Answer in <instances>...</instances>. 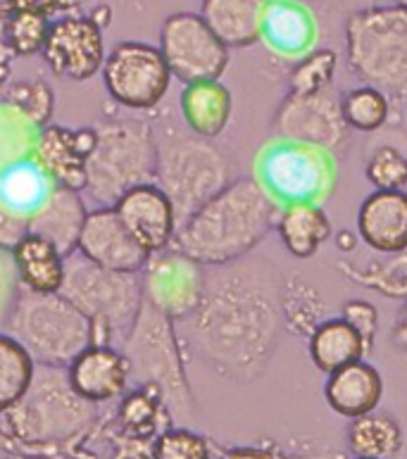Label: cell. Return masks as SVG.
<instances>
[{
	"label": "cell",
	"mask_w": 407,
	"mask_h": 459,
	"mask_svg": "<svg viewBox=\"0 0 407 459\" xmlns=\"http://www.w3.org/2000/svg\"><path fill=\"white\" fill-rule=\"evenodd\" d=\"M281 274L264 257L207 269L205 293L186 319V343L221 378L250 384L270 369L283 331Z\"/></svg>",
	"instance_id": "1"
},
{
	"label": "cell",
	"mask_w": 407,
	"mask_h": 459,
	"mask_svg": "<svg viewBox=\"0 0 407 459\" xmlns=\"http://www.w3.org/2000/svg\"><path fill=\"white\" fill-rule=\"evenodd\" d=\"M276 220L279 207L255 178L236 177L181 224L172 247L205 269L224 267L253 255Z\"/></svg>",
	"instance_id": "2"
},
{
	"label": "cell",
	"mask_w": 407,
	"mask_h": 459,
	"mask_svg": "<svg viewBox=\"0 0 407 459\" xmlns=\"http://www.w3.org/2000/svg\"><path fill=\"white\" fill-rule=\"evenodd\" d=\"M98 407L69 385L67 369L36 364L27 393L0 417V440L14 450L60 455L96 426Z\"/></svg>",
	"instance_id": "3"
},
{
	"label": "cell",
	"mask_w": 407,
	"mask_h": 459,
	"mask_svg": "<svg viewBox=\"0 0 407 459\" xmlns=\"http://www.w3.org/2000/svg\"><path fill=\"white\" fill-rule=\"evenodd\" d=\"M155 134V177L152 184L160 186L172 200L179 227L207 200L236 178L234 160L224 148L195 136L186 126L169 119L152 124Z\"/></svg>",
	"instance_id": "4"
},
{
	"label": "cell",
	"mask_w": 407,
	"mask_h": 459,
	"mask_svg": "<svg viewBox=\"0 0 407 459\" xmlns=\"http://www.w3.org/2000/svg\"><path fill=\"white\" fill-rule=\"evenodd\" d=\"M345 62L365 86L391 100L407 98V7L391 3L355 10L345 20Z\"/></svg>",
	"instance_id": "5"
},
{
	"label": "cell",
	"mask_w": 407,
	"mask_h": 459,
	"mask_svg": "<svg viewBox=\"0 0 407 459\" xmlns=\"http://www.w3.org/2000/svg\"><path fill=\"white\" fill-rule=\"evenodd\" d=\"M60 295L91 322L93 345H112L119 350L132 336L143 307L141 274L98 267L82 253L67 257Z\"/></svg>",
	"instance_id": "6"
},
{
	"label": "cell",
	"mask_w": 407,
	"mask_h": 459,
	"mask_svg": "<svg viewBox=\"0 0 407 459\" xmlns=\"http://www.w3.org/2000/svg\"><path fill=\"white\" fill-rule=\"evenodd\" d=\"M96 145L86 167L83 200L115 207L122 195L155 177V134L148 119H105L96 124Z\"/></svg>",
	"instance_id": "7"
},
{
	"label": "cell",
	"mask_w": 407,
	"mask_h": 459,
	"mask_svg": "<svg viewBox=\"0 0 407 459\" xmlns=\"http://www.w3.org/2000/svg\"><path fill=\"white\" fill-rule=\"evenodd\" d=\"M122 352L129 362V381L134 385L158 388L172 421H191L195 417L194 391L184 364V341L172 319L143 300L136 326L122 345Z\"/></svg>",
	"instance_id": "8"
},
{
	"label": "cell",
	"mask_w": 407,
	"mask_h": 459,
	"mask_svg": "<svg viewBox=\"0 0 407 459\" xmlns=\"http://www.w3.org/2000/svg\"><path fill=\"white\" fill-rule=\"evenodd\" d=\"M5 331L36 364L67 369L93 345L91 322L60 293L22 290Z\"/></svg>",
	"instance_id": "9"
},
{
	"label": "cell",
	"mask_w": 407,
	"mask_h": 459,
	"mask_svg": "<svg viewBox=\"0 0 407 459\" xmlns=\"http://www.w3.org/2000/svg\"><path fill=\"white\" fill-rule=\"evenodd\" d=\"M336 158L315 145L272 138L255 158V181L279 210L298 203L322 205L336 191Z\"/></svg>",
	"instance_id": "10"
},
{
	"label": "cell",
	"mask_w": 407,
	"mask_h": 459,
	"mask_svg": "<svg viewBox=\"0 0 407 459\" xmlns=\"http://www.w3.org/2000/svg\"><path fill=\"white\" fill-rule=\"evenodd\" d=\"M103 83L108 96L125 110H155L169 91L172 72L160 48L143 41H122L103 62Z\"/></svg>",
	"instance_id": "11"
},
{
	"label": "cell",
	"mask_w": 407,
	"mask_h": 459,
	"mask_svg": "<svg viewBox=\"0 0 407 459\" xmlns=\"http://www.w3.org/2000/svg\"><path fill=\"white\" fill-rule=\"evenodd\" d=\"M160 53L184 86L220 82L229 67V48L195 13H174L160 29Z\"/></svg>",
	"instance_id": "12"
},
{
	"label": "cell",
	"mask_w": 407,
	"mask_h": 459,
	"mask_svg": "<svg viewBox=\"0 0 407 459\" xmlns=\"http://www.w3.org/2000/svg\"><path fill=\"white\" fill-rule=\"evenodd\" d=\"M272 136L315 145L332 152L333 158L345 152L351 129L343 122L341 93L333 86L310 96L286 93L272 117Z\"/></svg>",
	"instance_id": "13"
},
{
	"label": "cell",
	"mask_w": 407,
	"mask_h": 459,
	"mask_svg": "<svg viewBox=\"0 0 407 459\" xmlns=\"http://www.w3.org/2000/svg\"><path fill=\"white\" fill-rule=\"evenodd\" d=\"M205 281L207 269L174 247L151 255L141 269L143 300L174 324L194 316L205 293Z\"/></svg>",
	"instance_id": "14"
},
{
	"label": "cell",
	"mask_w": 407,
	"mask_h": 459,
	"mask_svg": "<svg viewBox=\"0 0 407 459\" xmlns=\"http://www.w3.org/2000/svg\"><path fill=\"white\" fill-rule=\"evenodd\" d=\"M43 62L60 79L89 82L103 69V27L89 14H65L53 22L41 50Z\"/></svg>",
	"instance_id": "15"
},
{
	"label": "cell",
	"mask_w": 407,
	"mask_h": 459,
	"mask_svg": "<svg viewBox=\"0 0 407 459\" xmlns=\"http://www.w3.org/2000/svg\"><path fill=\"white\" fill-rule=\"evenodd\" d=\"M115 212L132 233V238L143 247L148 255L165 253L174 246L179 220L174 212L172 200L167 198L165 191L151 184L136 186L132 191L119 198Z\"/></svg>",
	"instance_id": "16"
},
{
	"label": "cell",
	"mask_w": 407,
	"mask_h": 459,
	"mask_svg": "<svg viewBox=\"0 0 407 459\" xmlns=\"http://www.w3.org/2000/svg\"><path fill=\"white\" fill-rule=\"evenodd\" d=\"M96 145V129L82 126L72 129L63 124H48L39 134L34 162L48 174L57 188L83 193L86 167Z\"/></svg>",
	"instance_id": "17"
},
{
	"label": "cell",
	"mask_w": 407,
	"mask_h": 459,
	"mask_svg": "<svg viewBox=\"0 0 407 459\" xmlns=\"http://www.w3.org/2000/svg\"><path fill=\"white\" fill-rule=\"evenodd\" d=\"M76 253H82L86 260L98 267L110 269V272H125V274H141V269L151 257L132 238V233L126 231L115 207L89 210Z\"/></svg>",
	"instance_id": "18"
},
{
	"label": "cell",
	"mask_w": 407,
	"mask_h": 459,
	"mask_svg": "<svg viewBox=\"0 0 407 459\" xmlns=\"http://www.w3.org/2000/svg\"><path fill=\"white\" fill-rule=\"evenodd\" d=\"M67 378L76 395L96 407L122 398L132 385L126 355L112 345H91L83 350L67 367Z\"/></svg>",
	"instance_id": "19"
},
{
	"label": "cell",
	"mask_w": 407,
	"mask_h": 459,
	"mask_svg": "<svg viewBox=\"0 0 407 459\" xmlns=\"http://www.w3.org/2000/svg\"><path fill=\"white\" fill-rule=\"evenodd\" d=\"M355 229L379 255L407 250V191H372L358 207Z\"/></svg>",
	"instance_id": "20"
},
{
	"label": "cell",
	"mask_w": 407,
	"mask_h": 459,
	"mask_svg": "<svg viewBox=\"0 0 407 459\" xmlns=\"http://www.w3.org/2000/svg\"><path fill=\"white\" fill-rule=\"evenodd\" d=\"M264 46L279 57L300 60L315 50L317 22L300 0H270L263 22Z\"/></svg>",
	"instance_id": "21"
},
{
	"label": "cell",
	"mask_w": 407,
	"mask_h": 459,
	"mask_svg": "<svg viewBox=\"0 0 407 459\" xmlns=\"http://www.w3.org/2000/svg\"><path fill=\"white\" fill-rule=\"evenodd\" d=\"M381 398H384V378L381 371L367 359H358L343 369L333 371L325 384L326 404L348 421L379 410Z\"/></svg>",
	"instance_id": "22"
},
{
	"label": "cell",
	"mask_w": 407,
	"mask_h": 459,
	"mask_svg": "<svg viewBox=\"0 0 407 459\" xmlns=\"http://www.w3.org/2000/svg\"><path fill=\"white\" fill-rule=\"evenodd\" d=\"M86 217H89V207L82 193L56 186L46 205L29 220V233L41 236L53 243L65 257H69L79 247Z\"/></svg>",
	"instance_id": "23"
},
{
	"label": "cell",
	"mask_w": 407,
	"mask_h": 459,
	"mask_svg": "<svg viewBox=\"0 0 407 459\" xmlns=\"http://www.w3.org/2000/svg\"><path fill=\"white\" fill-rule=\"evenodd\" d=\"M270 0H203L201 17L229 50L263 41L264 10Z\"/></svg>",
	"instance_id": "24"
},
{
	"label": "cell",
	"mask_w": 407,
	"mask_h": 459,
	"mask_svg": "<svg viewBox=\"0 0 407 459\" xmlns=\"http://www.w3.org/2000/svg\"><path fill=\"white\" fill-rule=\"evenodd\" d=\"M181 122L195 136L214 141L224 134L234 115V96L221 82L188 83L179 98Z\"/></svg>",
	"instance_id": "25"
},
{
	"label": "cell",
	"mask_w": 407,
	"mask_h": 459,
	"mask_svg": "<svg viewBox=\"0 0 407 459\" xmlns=\"http://www.w3.org/2000/svg\"><path fill=\"white\" fill-rule=\"evenodd\" d=\"M13 260L22 290L31 293H60L65 283L67 257L36 233H27L13 247Z\"/></svg>",
	"instance_id": "26"
},
{
	"label": "cell",
	"mask_w": 407,
	"mask_h": 459,
	"mask_svg": "<svg viewBox=\"0 0 407 459\" xmlns=\"http://www.w3.org/2000/svg\"><path fill=\"white\" fill-rule=\"evenodd\" d=\"M276 233L296 260H310L332 238V220L317 203H298L279 210Z\"/></svg>",
	"instance_id": "27"
},
{
	"label": "cell",
	"mask_w": 407,
	"mask_h": 459,
	"mask_svg": "<svg viewBox=\"0 0 407 459\" xmlns=\"http://www.w3.org/2000/svg\"><path fill=\"white\" fill-rule=\"evenodd\" d=\"M307 352H310L312 364L329 377L348 364L365 359L367 348L358 336V331L352 329L343 316H326L307 338Z\"/></svg>",
	"instance_id": "28"
},
{
	"label": "cell",
	"mask_w": 407,
	"mask_h": 459,
	"mask_svg": "<svg viewBox=\"0 0 407 459\" xmlns=\"http://www.w3.org/2000/svg\"><path fill=\"white\" fill-rule=\"evenodd\" d=\"M345 443L352 457L394 459L403 450L405 436L398 419L388 411L374 410L358 419H351L345 429Z\"/></svg>",
	"instance_id": "29"
},
{
	"label": "cell",
	"mask_w": 407,
	"mask_h": 459,
	"mask_svg": "<svg viewBox=\"0 0 407 459\" xmlns=\"http://www.w3.org/2000/svg\"><path fill=\"white\" fill-rule=\"evenodd\" d=\"M53 191L56 184L34 160H27L0 177V203L27 221L46 205Z\"/></svg>",
	"instance_id": "30"
},
{
	"label": "cell",
	"mask_w": 407,
	"mask_h": 459,
	"mask_svg": "<svg viewBox=\"0 0 407 459\" xmlns=\"http://www.w3.org/2000/svg\"><path fill=\"white\" fill-rule=\"evenodd\" d=\"M53 14L41 7L29 5L24 0H14L5 10V24H3V46L10 50L13 57H34L43 50V43L48 39L53 27Z\"/></svg>",
	"instance_id": "31"
},
{
	"label": "cell",
	"mask_w": 407,
	"mask_h": 459,
	"mask_svg": "<svg viewBox=\"0 0 407 459\" xmlns=\"http://www.w3.org/2000/svg\"><path fill=\"white\" fill-rule=\"evenodd\" d=\"M281 316L283 329L307 341L329 315L317 288L305 281V276L293 274L281 283Z\"/></svg>",
	"instance_id": "32"
},
{
	"label": "cell",
	"mask_w": 407,
	"mask_h": 459,
	"mask_svg": "<svg viewBox=\"0 0 407 459\" xmlns=\"http://www.w3.org/2000/svg\"><path fill=\"white\" fill-rule=\"evenodd\" d=\"M39 134V124L0 98V177L27 160H34Z\"/></svg>",
	"instance_id": "33"
},
{
	"label": "cell",
	"mask_w": 407,
	"mask_h": 459,
	"mask_svg": "<svg viewBox=\"0 0 407 459\" xmlns=\"http://www.w3.org/2000/svg\"><path fill=\"white\" fill-rule=\"evenodd\" d=\"M352 283L377 290L384 298L405 300L407 298V250L395 255H381L379 260H369L367 264H341Z\"/></svg>",
	"instance_id": "34"
},
{
	"label": "cell",
	"mask_w": 407,
	"mask_h": 459,
	"mask_svg": "<svg viewBox=\"0 0 407 459\" xmlns=\"http://www.w3.org/2000/svg\"><path fill=\"white\" fill-rule=\"evenodd\" d=\"M36 362L7 331H0V417L13 410L34 378Z\"/></svg>",
	"instance_id": "35"
},
{
	"label": "cell",
	"mask_w": 407,
	"mask_h": 459,
	"mask_svg": "<svg viewBox=\"0 0 407 459\" xmlns=\"http://www.w3.org/2000/svg\"><path fill=\"white\" fill-rule=\"evenodd\" d=\"M341 112L343 122L358 134H377L391 119V98L374 86H355L341 93Z\"/></svg>",
	"instance_id": "36"
},
{
	"label": "cell",
	"mask_w": 407,
	"mask_h": 459,
	"mask_svg": "<svg viewBox=\"0 0 407 459\" xmlns=\"http://www.w3.org/2000/svg\"><path fill=\"white\" fill-rule=\"evenodd\" d=\"M160 414L169 417L158 388L134 385V391L126 393V398L119 404L117 421L129 438H148L151 433L158 431Z\"/></svg>",
	"instance_id": "37"
},
{
	"label": "cell",
	"mask_w": 407,
	"mask_h": 459,
	"mask_svg": "<svg viewBox=\"0 0 407 459\" xmlns=\"http://www.w3.org/2000/svg\"><path fill=\"white\" fill-rule=\"evenodd\" d=\"M336 67H339V56L332 48L310 50L290 67L289 93L310 96V93L332 89L333 79H336Z\"/></svg>",
	"instance_id": "38"
},
{
	"label": "cell",
	"mask_w": 407,
	"mask_h": 459,
	"mask_svg": "<svg viewBox=\"0 0 407 459\" xmlns=\"http://www.w3.org/2000/svg\"><path fill=\"white\" fill-rule=\"evenodd\" d=\"M365 177L374 191H407V152L395 143H377L365 155Z\"/></svg>",
	"instance_id": "39"
},
{
	"label": "cell",
	"mask_w": 407,
	"mask_h": 459,
	"mask_svg": "<svg viewBox=\"0 0 407 459\" xmlns=\"http://www.w3.org/2000/svg\"><path fill=\"white\" fill-rule=\"evenodd\" d=\"M0 98L20 108L24 115L36 122L39 126H48L56 112V91L48 82L43 79H20L10 82L5 89L0 91Z\"/></svg>",
	"instance_id": "40"
},
{
	"label": "cell",
	"mask_w": 407,
	"mask_h": 459,
	"mask_svg": "<svg viewBox=\"0 0 407 459\" xmlns=\"http://www.w3.org/2000/svg\"><path fill=\"white\" fill-rule=\"evenodd\" d=\"M151 459H214L212 446L188 426H167L152 443Z\"/></svg>",
	"instance_id": "41"
},
{
	"label": "cell",
	"mask_w": 407,
	"mask_h": 459,
	"mask_svg": "<svg viewBox=\"0 0 407 459\" xmlns=\"http://www.w3.org/2000/svg\"><path fill=\"white\" fill-rule=\"evenodd\" d=\"M339 316H343L345 322L358 331V336L362 338L367 348V355H369L374 350V343H377V336H379V309H377V305H372L369 300L352 298V300L343 302Z\"/></svg>",
	"instance_id": "42"
},
{
	"label": "cell",
	"mask_w": 407,
	"mask_h": 459,
	"mask_svg": "<svg viewBox=\"0 0 407 459\" xmlns=\"http://www.w3.org/2000/svg\"><path fill=\"white\" fill-rule=\"evenodd\" d=\"M22 286L17 269H14L13 250L0 247V331H5L14 305L20 300Z\"/></svg>",
	"instance_id": "43"
},
{
	"label": "cell",
	"mask_w": 407,
	"mask_h": 459,
	"mask_svg": "<svg viewBox=\"0 0 407 459\" xmlns=\"http://www.w3.org/2000/svg\"><path fill=\"white\" fill-rule=\"evenodd\" d=\"M220 459H339L333 453H293L276 443L263 446H236L220 455Z\"/></svg>",
	"instance_id": "44"
},
{
	"label": "cell",
	"mask_w": 407,
	"mask_h": 459,
	"mask_svg": "<svg viewBox=\"0 0 407 459\" xmlns=\"http://www.w3.org/2000/svg\"><path fill=\"white\" fill-rule=\"evenodd\" d=\"M29 233V221L13 214L3 203H0V247L13 250L24 236Z\"/></svg>",
	"instance_id": "45"
},
{
	"label": "cell",
	"mask_w": 407,
	"mask_h": 459,
	"mask_svg": "<svg viewBox=\"0 0 407 459\" xmlns=\"http://www.w3.org/2000/svg\"><path fill=\"white\" fill-rule=\"evenodd\" d=\"M391 343L395 350H401L407 355V298L403 300L401 309L394 319V326H391Z\"/></svg>",
	"instance_id": "46"
},
{
	"label": "cell",
	"mask_w": 407,
	"mask_h": 459,
	"mask_svg": "<svg viewBox=\"0 0 407 459\" xmlns=\"http://www.w3.org/2000/svg\"><path fill=\"white\" fill-rule=\"evenodd\" d=\"M10 74H13V56H10V50L0 43V91L10 83Z\"/></svg>",
	"instance_id": "47"
},
{
	"label": "cell",
	"mask_w": 407,
	"mask_h": 459,
	"mask_svg": "<svg viewBox=\"0 0 407 459\" xmlns=\"http://www.w3.org/2000/svg\"><path fill=\"white\" fill-rule=\"evenodd\" d=\"M24 459H69V457H63V455H34V457H24Z\"/></svg>",
	"instance_id": "48"
},
{
	"label": "cell",
	"mask_w": 407,
	"mask_h": 459,
	"mask_svg": "<svg viewBox=\"0 0 407 459\" xmlns=\"http://www.w3.org/2000/svg\"><path fill=\"white\" fill-rule=\"evenodd\" d=\"M3 24H5V10H0V41H3Z\"/></svg>",
	"instance_id": "49"
},
{
	"label": "cell",
	"mask_w": 407,
	"mask_h": 459,
	"mask_svg": "<svg viewBox=\"0 0 407 459\" xmlns=\"http://www.w3.org/2000/svg\"><path fill=\"white\" fill-rule=\"evenodd\" d=\"M0 459H20L14 453H10V450H5V453H0Z\"/></svg>",
	"instance_id": "50"
},
{
	"label": "cell",
	"mask_w": 407,
	"mask_h": 459,
	"mask_svg": "<svg viewBox=\"0 0 407 459\" xmlns=\"http://www.w3.org/2000/svg\"><path fill=\"white\" fill-rule=\"evenodd\" d=\"M14 0H0V10H7V7L13 5Z\"/></svg>",
	"instance_id": "51"
},
{
	"label": "cell",
	"mask_w": 407,
	"mask_h": 459,
	"mask_svg": "<svg viewBox=\"0 0 407 459\" xmlns=\"http://www.w3.org/2000/svg\"><path fill=\"white\" fill-rule=\"evenodd\" d=\"M300 3H305V5H307V3H325V0H300Z\"/></svg>",
	"instance_id": "52"
},
{
	"label": "cell",
	"mask_w": 407,
	"mask_h": 459,
	"mask_svg": "<svg viewBox=\"0 0 407 459\" xmlns=\"http://www.w3.org/2000/svg\"><path fill=\"white\" fill-rule=\"evenodd\" d=\"M394 3H398V5H405L407 7V0H394Z\"/></svg>",
	"instance_id": "53"
},
{
	"label": "cell",
	"mask_w": 407,
	"mask_h": 459,
	"mask_svg": "<svg viewBox=\"0 0 407 459\" xmlns=\"http://www.w3.org/2000/svg\"><path fill=\"white\" fill-rule=\"evenodd\" d=\"M69 5H76V3H79V0H67Z\"/></svg>",
	"instance_id": "54"
},
{
	"label": "cell",
	"mask_w": 407,
	"mask_h": 459,
	"mask_svg": "<svg viewBox=\"0 0 407 459\" xmlns=\"http://www.w3.org/2000/svg\"><path fill=\"white\" fill-rule=\"evenodd\" d=\"M352 459H362V457H352Z\"/></svg>",
	"instance_id": "55"
}]
</instances>
